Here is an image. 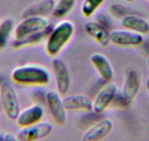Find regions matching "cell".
<instances>
[{"label":"cell","instance_id":"cell-4","mask_svg":"<svg viewBox=\"0 0 149 141\" xmlns=\"http://www.w3.org/2000/svg\"><path fill=\"white\" fill-rule=\"evenodd\" d=\"M50 25L45 16H28L23 18L22 21L15 25L14 40H21L30 35L44 30Z\"/></svg>","mask_w":149,"mask_h":141},{"label":"cell","instance_id":"cell-3","mask_svg":"<svg viewBox=\"0 0 149 141\" xmlns=\"http://www.w3.org/2000/svg\"><path fill=\"white\" fill-rule=\"evenodd\" d=\"M0 101L7 117L16 120L21 110V104L16 90L8 82L5 81L0 87Z\"/></svg>","mask_w":149,"mask_h":141},{"label":"cell","instance_id":"cell-16","mask_svg":"<svg viewBox=\"0 0 149 141\" xmlns=\"http://www.w3.org/2000/svg\"><path fill=\"white\" fill-rule=\"evenodd\" d=\"M121 25L124 29L131 30L143 35L149 32V22L143 17L136 14H128L121 19Z\"/></svg>","mask_w":149,"mask_h":141},{"label":"cell","instance_id":"cell-12","mask_svg":"<svg viewBox=\"0 0 149 141\" xmlns=\"http://www.w3.org/2000/svg\"><path fill=\"white\" fill-rule=\"evenodd\" d=\"M67 111H92L93 100L85 94L67 95L62 99Z\"/></svg>","mask_w":149,"mask_h":141},{"label":"cell","instance_id":"cell-17","mask_svg":"<svg viewBox=\"0 0 149 141\" xmlns=\"http://www.w3.org/2000/svg\"><path fill=\"white\" fill-rule=\"evenodd\" d=\"M55 0H41L24 11L23 18L28 16H46L51 13L55 7Z\"/></svg>","mask_w":149,"mask_h":141},{"label":"cell","instance_id":"cell-28","mask_svg":"<svg viewBox=\"0 0 149 141\" xmlns=\"http://www.w3.org/2000/svg\"><path fill=\"white\" fill-rule=\"evenodd\" d=\"M125 1L127 2H133L134 1H136V0H125Z\"/></svg>","mask_w":149,"mask_h":141},{"label":"cell","instance_id":"cell-10","mask_svg":"<svg viewBox=\"0 0 149 141\" xmlns=\"http://www.w3.org/2000/svg\"><path fill=\"white\" fill-rule=\"evenodd\" d=\"M52 68L55 76L58 93L61 95L67 94L70 90L71 85V78L68 68L61 60L54 59L52 61Z\"/></svg>","mask_w":149,"mask_h":141},{"label":"cell","instance_id":"cell-23","mask_svg":"<svg viewBox=\"0 0 149 141\" xmlns=\"http://www.w3.org/2000/svg\"><path fill=\"white\" fill-rule=\"evenodd\" d=\"M97 21H98L100 24H101L102 25L105 27L108 30L111 28L112 24H113L110 17L107 14L104 13H101L97 16Z\"/></svg>","mask_w":149,"mask_h":141},{"label":"cell","instance_id":"cell-5","mask_svg":"<svg viewBox=\"0 0 149 141\" xmlns=\"http://www.w3.org/2000/svg\"><path fill=\"white\" fill-rule=\"evenodd\" d=\"M54 126L50 122L40 121L31 126L21 127L17 132V139L20 141H33L45 138L51 135Z\"/></svg>","mask_w":149,"mask_h":141},{"label":"cell","instance_id":"cell-15","mask_svg":"<svg viewBox=\"0 0 149 141\" xmlns=\"http://www.w3.org/2000/svg\"><path fill=\"white\" fill-rule=\"evenodd\" d=\"M140 88V78L138 73L134 70H129L124 79L121 95L130 104L138 94Z\"/></svg>","mask_w":149,"mask_h":141},{"label":"cell","instance_id":"cell-22","mask_svg":"<svg viewBox=\"0 0 149 141\" xmlns=\"http://www.w3.org/2000/svg\"><path fill=\"white\" fill-rule=\"evenodd\" d=\"M109 10L115 16L121 17V18L128 15V14H131L130 13H128L129 10L125 5L118 3L112 5L109 8Z\"/></svg>","mask_w":149,"mask_h":141},{"label":"cell","instance_id":"cell-7","mask_svg":"<svg viewBox=\"0 0 149 141\" xmlns=\"http://www.w3.org/2000/svg\"><path fill=\"white\" fill-rule=\"evenodd\" d=\"M110 43L124 47H139L144 41L143 35L131 30H115L110 33Z\"/></svg>","mask_w":149,"mask_h":141},{"label":"cell","instance_id":"cell-6","mask_svg":"<svg viewBox=\"0 0 149 141\" xmlns=\"http://www.w3.org/2000/svg\"><path fill=\"white\" fill-rule=\"evenodd\" d=\"M117 92L114 83L108 82L103 86L93 99V111L100 115L104 113L113 103Z\"/></svg>","mask_w":149,"mask_h":141},{"label":"cell","instance_id":"cell-11","mask_svg":"<svg viewBox=\"0 0 149 141\" xmlns=\"http://www.w3.org/2000/svg\"><path fill=\"white\" fill-rule=\"evenodd\" d=\"M45 115V110L40 104H34L21 110L15 120L20 127H26L41 121Z\"/></svg>","mask_w":149,"mask_h":141},{"label":"cell","instance_id":"cell-9","mask_svg":"<svg viewBox=\"0 0 149 141\" xmlns=\"http://www.w3.org/2000/svg\"><path fill=\"white\" fill-rule=\"evenodd\" d=\"M113 129V122L109 118L97 121L82 135L81 141H99L108 136Z\"/></svg>","mask_w":149,"mask_h":141},{"label":"cell","instance_id":"cell-13","mask_svg":"<svg viewBox=\"0 0 149 141\" xmlns=\"http://www.w3.org/2000/svg\"><path fill=\"white\" fill-rule=\"evenodd\" d=\"M84 29L88 36L95 40L102 47H107L110 43V31L98 21H87L84 24Z\"/></svg>","mask_w":149,"mask_h":141},{"label":"cell","instance_id":"cell-29","mask_svg":"<svg viewBox=\"0 0 149 141\" xmlns=\"http://www.w3.org/2000/svg\"><path fill=\"white\" fill-rule=\"evenodd\" d=\"M147 64H148V68H149V56L147 59Z\"/></svg>","mask_w":149,"mask_h":141},{"label":"cell","instance_id":"cell-1","mask_svg":"<svg viewBox=\"0 0 149 141\" xmlns=\"http://www.w3.org/2000/svg\"><path fill=\"white\" fill-rule=\"evenodd\" d=\"M11 79L21 85L45 86L51 81V74L46 68L40 65L26 64L14 68Z\"/></svg>","mask_w":149,"mask_h":141},{"label":"cell","instance_id":"cell-14","mask_svg":"<svg viewBox=\"0 0 149 141\" xmlns=\"http://www.w3.org/2000/svg\"><path fill=\"white\" fill-rule=\"evenodd\" d=\"M90 60L101 78L107 82H111L114 77V71L108 58L104 54L98 52L93 54Z\"/></svg>","mask_w":149,"mask_h":141},{"label":"cell","instance_id":"cell-24","mask_svg":"<svg viewBox=\"0 0 149 141\" xmlns=\"http://www.w3.org/2000/svg\"><path fill=\"white\" fill-rule=\"evenodd\" d=\"M4 140L6 141H16L18 140L16 135H14L11 133H7L4 135Z\"/></svg>","mask_w":149,"mask_h":141},{"label":"cell","instance_id":"cell-18","mask_svg":"<svg viewBox=\"0 0 149 141\" xmlns=\"http://www.w3.org/2000/svg\"><path fill=\"white\" fill-rule=\"evenodd\" d=\"M53 26L50 24L46 29L44 30L40 31L38 32L31 34L26 38H23L21 40H14L13 42V47L15 49L23 48V47H29L31 45H34V44H39L41 43L45 39H47L48 36L49 35L50 32H51L53 29Z\"/></svg>","mask_w":149,"mask_h":141},{"label":"cell","instance_id":"cell-20","mask_svg":"<svg viewBox=\"0 0 149 141\" xmlns=\"http://www.w3.org/2000/svg\"><path fill=\"white\" fill-rule=\"evenodd\" d=\"M78 0H58L56 2L52 14L56 18H61L68 15L74 8Z\"/></svg>","mask_w":149,"mask_h":141},{"label":"cell","instance_id":"cell-25","mask_svg":"<svg viewBox=\"0 0 149 141\" xmlns=\"http://www.w3.org/2000/svg\"><path fill=\"white\" fill-rule=\"evenodd\" d=\"M146 89H147L148 91L149 92V76L147 77V79H146Z\"/></svg>","mask_w":149,"mask_h":141},{"label":"cell","instance_id":"cell-8","mask_svg":"<svg viewBox=\"0 0 149 141\" xmlns=\"http://www.w3.org/2000/svg\"><path fill=\"white\" fill-rule=\"evenodd\" d=\"M45 102L56 123L58 125L64 124L67 119V110L59 93L56 91L48 92L45 96Z\"/></svg>","mask_w":149,"mask_h":141},{"label":"cell","instance_id":"cell-19","mask_svg":"<svg viewBox=\"0 0 149 141\" xmlns=\"http://www.w3.org/2000/svg\"><path fill=\"white\" fill-rule=\"evenodd\" d=\"M15 27V21L11 18H5L0 23V50L4 49L9 44Z\"/></svg>","mask_w":149,"mask_h":141},{"label":"cell","instance_id":"cell-2","mask_svg":"<svg viewBox=\"0 0 149 141\" xmlns=\"http://www.w3.org/2000/svg\"><path fill=\"white\" fill-rule=\"evenodd\" d=\"M74 33V26L72 21L64 20L53 27L47 38L45 49L51 57H56L71 41Z\"/></svg>","mask_w":149,"mask_h":141},{"label":"cell","instance_id":"cell-26","mask_svg":"<svg viewBox=\"0 0 149 141\" xmlns=\"http://www.w3.org/2000/svg\"><path fill=\"white\" fill-rule=\"evenodd\" d=\"M5 82V79H4L3 76H2L1 74H0V87H1V85H2Z\"/></svg>","mask_w":149,"mask_h":141},{"label":"cell","instance_id":"cell-27","mask_svg":"<svg viewBox=\"0 0 149 141\" xmlns=\"http://www.w3.org/2000/svg\"><path fill=\"white\" fill-rule=\"evenodd\" d=\"M4 140V135H2V134L0 133V141Z\"/></svg>","mask_w":149,"mask_h":141},{"label":"cell","instance_id":"cell-21","mask_svg":"<svg viewBox=\"0 0 149 141\" xmlns=\"http://www.w3.org/2000/svg\"><path fill=\"white\" fill-rule=\"evenodd\" d=\"M106 0H84L81 5V13L85 17L94 15Z\"/></svg>","mask_w":149,"mask_h":141}]
</instances>
